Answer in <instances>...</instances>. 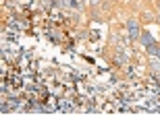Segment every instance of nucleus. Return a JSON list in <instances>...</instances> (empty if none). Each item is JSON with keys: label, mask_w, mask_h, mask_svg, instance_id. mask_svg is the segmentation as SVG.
Listing matches in <instances>:
<instances>
[{"label": "nucleus", "mask_w": 160, "mask_h": 124, "mask_svg": "<svg viewBox=\"0 0 160 124\" xmlns=\"http://www.w3.org/2000/svg\"><path fill=\"white\" fill-rule=\"evenodd\" d=\"M127 29H129L131 37H139V29H137V25H135V21H129V23H127Z\"/></svg>", "instance_id": "obj_1"}, {"label": "nucleus", "mask_w": 160, "mask_h": 124, "mask_svg": "<svg viewBox=\"0 0 160 124\" xmlns=\"http://www.w3.org/2000/svg\"><path fill=\"white\" fill-rule=\"evenodd\" d=\"M148 48H150V52L154 54V56H158V58H160V48L158 46H154V44H152V46H148Z\"/></svg>", "instance_id": "obj_3"}, {"label": "nucleus", "mask_w": 160, "mask_h": 124, "mask_svg": "<svg viewBox=\"0 0 160 124\" xmlns=\"http://www.w3.org/2000/svg\"><path fill=\"white\" fill-rule=\"evenodd\" d=\"M142 41L146 44V46H152V44H154V41H152V35H150V33H143V35H142Z\"/></svg>", "instance_id": "obj_2"}]
</instances>
